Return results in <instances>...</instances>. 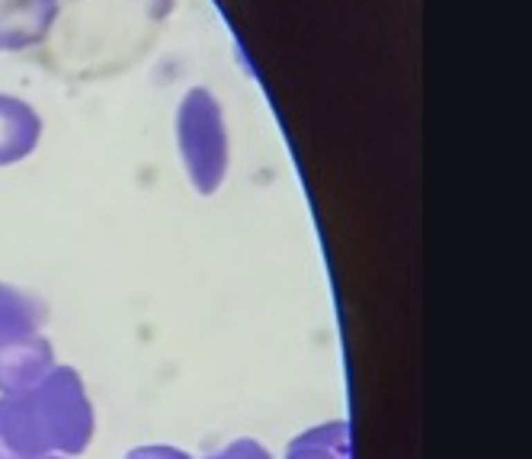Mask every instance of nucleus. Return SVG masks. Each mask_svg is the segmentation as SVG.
<instances>
[{
	"label": "nucleus",
	"mask_w": 532,
	"mask_h": 459,
	"mask_svg": "<svg viewBox=\"0 0 532 459\" xmlns=\"http://www.w3.org/2000/svg\"><path fill=\"white\" fill-rule=\"evenodd\" d=\"M62 0H0V52H23L45 42Z\"/></svg>",
	"instance_id": "obj_4"
},
{
	"label": "nucleus",
	"mask_w": 532,
	"mask_h": 459,
	"mask_svg": "<svg viewBox=\"0 0 532 459\" xmlns=\"http://www.w3.org/2000/svg\"><path fill=\"white\" fill-rule=\"evenodd\" d=\"M174 129L190 186L199 196H215L231 168V138L219 97L209 87H192L176 106Z\"/></svg>",
	"instance_id": "obj_2"
},
{
	"label": "nucleus",
	"mask_w": 532,
	"mask_h": 459,
	"mask_svg": "<svg viewBox=\"0 0 532 459\" xmlns=\"http://www.w3.org/2000/svg\"><path fill=\"white\" fill-rule=\"evenodd\" d=\"M93 405L80 372L55 363L29 388L0 395V459L77 456L93 440Z\"/></svg>",
	"instance_id": "obj_1"
},
{
	"label": "nucleus",
	"mask_w": 532,
	"mask_h": 459,
	"mask_svg": "<svg viewBox=\"0 0 532 459\" xmlns=\"http://www.w3.org/2000/svg\"><path fill=\"white\" fill-rule=\"evenodd\" d=\"M55 363V347L42 331H0V395L29 388Z\"/></svg>",
	"instance_id": "obj_3"
},
{
	"label": "nucleus",
	"mask_w": 532,
	"mask_h": 459,
	"mask_svg": "<svg viewBox=\"0 0 532 459\" xmlns=\"http://www.w3.org/2000/svg\"><path fill=\"white\" fill-rule=\"evenodd\" d=\"M48 305L39 296L0 280V331H42Z\"/></svg>",
	"instance_id": "obj_6"
},
{
	"label": "nucleus",
	"mask_w": 532,
	"mask_h": 459,
	"mask_svg": "<svg viewBox=\"0 0 532 459\" xmlns=\"http://www.w3.org/2000/svg\"><path fill=\"white\" fill-rule=\"evenodd\" d=\"M42 141V116L29 100L0 93V168L26 161Z\"/></svg>",
	"instance_id": "obj_5"
},
{
	"label": "nucleus",
	"mask_w": 532,
	"mask_h": 459,
	"mask_svg": "<svg viewBox=\"0 0 532 459\" xmlns=\"http://www.w3.org/2000/svg\"><path fill=\"white\" fill-rule=\"evenodd\" d=\"M288 456H349V424L327 421L311 431L298 433L288 443Z\"/></svg>",
	"instance_id": "obj_7"
}]
</instances>
